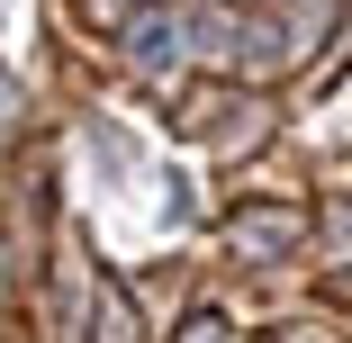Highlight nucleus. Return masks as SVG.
<instances>
[{
	"label": "nucleus",
	"mask_w": 352,
	"mask_h": 343,
	"mask_svg": "<svg viewBox=\"0 0 352 343\" xmlns=\"http://www.w3.org/2000/svg\"><path fill=\"white\" fill-rule=\"evenodd\" d=\"M172 54H181V36H172V19H145V27H135V63H145V73H163Z\"/></svg>",
	"instance_id": "nucleus-1"
},
{
	"label": "nucleus",
	"mask_w": 352,
	"mask_h": 343,
	"mask_svg": "<svg viewBox=\"0 0 352 343\" xmlns=\"http://www.w3.org/2000/svg\"><path fill=\"white\" fill-rule=\"evenodd\" d=\"M0 118H19V82L10 73H0Z\"/></svg>",
	"instance_id": "nucleus-3"
},
{
	"label": "nucleus",
	"mask_w": 352,
	"mask_h": 343,
	"mask_svg": "<svg viewBox=\"0 0 352 343\" xmlns=\"http://www.w3.org/2000/svg\"><path fill=\"white\" fill-rule=\"evenodd\" d=\"M190 343H226V334H217V325H199V334H190Z\"/></svg>",
	"instance_id": "nucleus-4"
},
{
	"label": "nucleus",
	"mask_w": 352,
	"mask_h": 343,
	"mask_svg": "<svg viewBox=\"0 0 352 343\" xmlns=\"http://www.w3.org/2000/svg\"><path fill=\"white\" fill-rule=\"evenodd\" d=\"M289 244V217H244V253H280Z\"/></svg>",
	"instance_id": "nucleus-2"
}]
</instances>
